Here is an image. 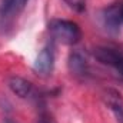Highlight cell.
Masks as SVG:
<instances>
[{
    "mask_svg": "<svg viewBox=\"0 0 123 123\" xmlns=\"http://www.w3.org/2000/svg\"><path fill=\"white\" fill-rule=\"evenodd\" d=\"M49 33L52 39L60 44L73 46L80 42L82 30L77 23L64 19H55L49 23Z\"/></svg>",
    "mask_w": 123,
    "mask_h": 123,
    "instance_id": "cell-1",
    "label": "cell"
},
{
    "mask_svg": "<svg viewBox=\"0 0 123 123\" xmlns=\"http://www.w3.org/2000/svg\"><path fill=\"white\" fill-rule=\"evenodd\" d=\"M93 56L99 63L113 69L119 76L123 77V52L113 47L99 46L93 50Z\"/></svg>",
    "mask_w": 123,
    "mask_h": 123,
    "instance_id": "cell-2",
    "label": "cell"
},
{
    "mask_svg": "<svg viewBox=\"0 0 123 123\" xmlns=\"http://www.w3.org/2000/svg\"><path fill=\"white\" fill-rule=\"evenodd\" d=\"M102 22L105 29L115 34L120 30V26L123 23V4L122 3H115L106 7L102 13Z\"/></svg>",
    "mask_w": 123,
    "mask_h": 123,
    "instance_id": "cell-3",
    "label": "cell"
},
{
    "mask_svg": "<svg viewBox=\"0 0 123 123\" xmlns=\"http://www.w3.org/2000/svg\"><path fill=\"white\" fill-rule=\"evenodd\" d=\"M53 66H55V50L52 46H44L34 60L33 70L40 76H49L53 70Z\"/></svg>",
    "mask_w": 123,
    "mask_h": 123,
    "instance_id": "cell-4",
    "label": "cell"
},
{
    "mask_svg": "<svg viewBox=\"0 0 123 123\" xmlns=\"http://www.w3.org/2000/svg\"><path fill=\"white\" fill-rule=\"evenodd\" d=\"M67 67H69V72L76 77H85L89 73V62L86 56L79 50H73L69 55Z\"/></svg>",
    "mask_w": 123,
    "mask_h": 123,
    "instance_id": "cell-5",
    "label": "cell"
},
{
    "mask_svg": "<svg viewBox=\"0 0 123 123\" xmlns=\"http://www.w3.org/2000/svg\"><path fill=\"white\" fill-rule=\"evenodd\" d=\"M106 105L109 106V109L112 110V113L115 115V119L117 123H123V99L120 93L116 90H106L103 96Z\"/></svg>",
    "mask_w": 123,
    "mask_h": 123,
    "instance_id": "cell-6",
    "label": "cell"
},
{
    "mask_svg": "<svg viewBox=\"0 0 123 123\" xmlns=\"http://www.w3.org/2000/svg\"><path fill=\"white\" fill-rule=\"evenodd\" d=\"M7 85H9L12 92L14 94H17L19 97H22V99H27L33 94V85L29 80H26L20 76H12L9 79Z\"/></svg>",
    "mask_w": 123,
    "mask_h": 123,
    "instance_id": "cell-7",
    "label": "cell"
},
{
    "mask_svg": "<svg viewBox=\"0 0 123 123\" xmlns=\"http://www.w3.org/2000/svg\"><path fill=\"white\" fill-rule=\"evenodd\" d=\"M27 4V0H3L1 1V14L7 17L17 16L25 6Z\"/></svg>",
    "mask_w": 123,
    "mask_h": 123,
    "instance_id": "cell-8",
    "label": "cell"
},
{
    "mask_svg": "<svg viewBox=\"0 0 123 123\" xmlns=\"http://www.w3.org/2000/svg\"><path fill=\"white\" fill-rule=\"evenodd\" d=\"M70 9H73L74 12H83L86 9V0H63Z\"/></svg>",
    "mask_w": 123,
    "mask_h": 123,
    "instance_id": "cell-9",
    "label": "cell"
},
{
    "mask_svg": "<svg viewBox=\"0 0 123 123\" xmlns=\"http://www.w3.org/2000/svg\"><path fill=\"white\" fill-rule=\"evenodd\" d=\"M4 123H19V122H16V120H13V119H6Z\"/></svg>",
    "mask_w": 123,
    "mask_h": 123,
    "instance_id": "cell-10",
    "label": "cell"
},
{
    "mask_svg": "<svg viewBox=\"0 0 123 123\" xmlns=\"http://www.w3.org/2000/svg\"><path fill=\"white\" fill-rule=\"evenodd\" d=\"M36 123H50V122H47V120H44V119H39Z\"/></svg>",
    "mask_w": 123,
    "mask_h": 123,
    "instance_id": "cell-11",
    "label": "cell"
}]
</instances>
